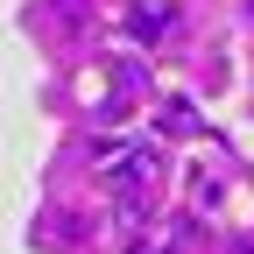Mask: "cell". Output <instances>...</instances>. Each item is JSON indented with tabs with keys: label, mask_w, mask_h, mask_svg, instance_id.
Instances as JSON below:
<instances>
[{
	"label": "cell",
	"mask_w": 254,
	"mask_h": 254,
	"mask_svg": "<svg viewBox=\"0 0 254 254\" xmlns=\"http://www.w3.org/2000/svg\"><path fill=\"white\" fill-rule=\"evenodd\" d=\"M127 28H134L141 43H163L177 28V0H134V14H127Z\"/></svg>",
	"instance_id": "1"
},
{
	"label": "cell",
	"mask_w": 254,
	"mask_h": 254,
	"mask_svg": "<svg viewBox=\"0 0 254 254\" xmlns=\"http://www.w3.org/2000/svg\"><path fill=\"white\" fill-rule=\"evenodd\" d=\"M163 120H170V134H190V127H198V113H190V106H163Z\"/></svg>",
	"instance_id": "2"
}]
</instances>
